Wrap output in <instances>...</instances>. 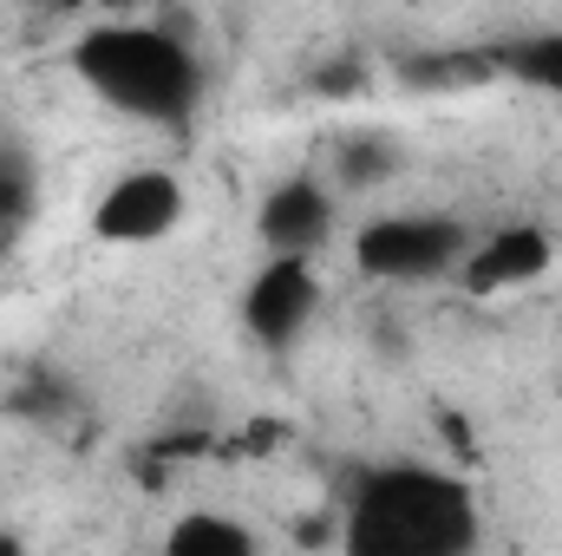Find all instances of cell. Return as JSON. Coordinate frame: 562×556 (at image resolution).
Returning <instances> with one entry per match:
<instances>
[{
  "mask_svg": "<svg viewBox=\"0 0 562 556\" xmlns=\"http://www.w3.org/2000/svg\"><path fill=\"white\" fill-rule=\"evenodd\" d=\"M477 491L431 465H373L347 491L340 551L353 556H464L477 551Z\"/></svg>",
  "mask_w": 562,
  "mask_h": 556,
  "instance_id": "cell-1",
  "label": "cell"
},
{
  "mask_svg": "<svg viewBox=\"0 0 562 556\" xmlns=\"http://www.w3.org/2000/svg\"><path fill=\"white\" fill-rule=\"evenodd\" d=\"M72 73L86 79L92 99H105L112 112L144 119V125H190L203 99V66L190 40H177L170 26H138V20H105L79 33Z\"/></svg>",
  "mask_w": 562,
  "mask_h": 556,
  "instance_id": "cell-2",
  "label": "cell"
},
{
  "mask_svg": "<svg viewBox=\"0 0 562 556\" xmlns=\"http://www.w3.org/2000/svg\"><path fill=\"white\" fill-rule=\"evenodd\" d=\"M471 236L458 216H431V210H393V216H373L360 236H353V263L367 281H438L458 276Z\"/></svg>",
  "mask_w": 562,
  "mask_h": 556,
  "instance_id": "cell-3",
  "label": "cell"
},
{
  "mask_svg": "<svg viewBox=\"0 0 562 556\" xmlns=\"http://www.w3.org/2000/svg\"><path fill=\"white\" fill-rule=\"evenodd\" d=\"M177 223H183V184H177V170H157V164L125 170L99 197V210H92V236L99 243H119V249L164 243Z\"/></svg>",
  "mask_w": 562,
  "mask_h": 556,
  "instance_id": "cell-4",
  "label": "cell"
},
{
  "mask_svg": "<svg viewBox=\"0 0 562 556\" xmlns=\"http://www.w3.org/2000/svg\"><path fill=\"white\" fill-rule=\"evenodd\" d=\"M321 308V276H314V256H269L256 281L243 288V327L262 341V347H294L301 327L314 321Z\"/></svg>",
  "mask_w": 562,
  "mask_h": 556,
  "instance_id": "cell-5",
  "label": "cell"
},
{
  "mask_svg": "<svg viewBox=\"0 0 562 556\" xmlns=\"http://www.w3.org/2000/svg\"><path fill=\"white\" fill-rule=\"evenodd\" d=\"M550 263H557L550 230H537V223H504V230H491V236H477V243L464 249L458 281H464V294H504V288L537 281Z\"/></svg>",
  "mask_w": 562,
  "mask_h": 556,
  "instance_id": "cell-6",
  "label": "cell"
},
{
  "mask_svg": "<svg viewBox=\"0 0 562 556\" xmlns=\"http://www.w3.org/2000/svg\"><path fill=\"white\" fill-rule=\"evenodd\" d=\"M256 236L269 243V256H314L334 236V190L314 177L276 184L256 210Z\"/></svg>",
  "mask_w": 562,
  "mask_h": 556,
  "instance_id": "cell-7",
  "label": "cell"
},
{
  "mask_svg": "<svg viewBox=\"0 0 562 556\" xmlns=\"http://www.w3.org/2000/svg\"><path fill=\"white\" fill-rule=\"evenodd\" d=\"M491 59H497V73H510L517 86H537V92L562 99V33H524V40L497 46Z\"/></svg>",
  "mask_w": 562,
  "mask_h": 556,
  "instance_id": "cell-8",
  "label": "cell"
},
{
  "mask_svg": "<svg viewBox=\"0 0 562 556\" xmlns=\"http://www.w3.org/2000/svg\"><path fill=\"white\" fill-rule=\"evenodd\" d=\"M393 170H400V157H393L386 138H347L334 151V184H340V190H373V184H386Z\"/></svg>",
  "mask_w": 562,
  "mask_h": 556,
  "instance_id": "cell-9",
  "label": "cell"
},
{
  "mask_svg": "<svg viewBox=\"0 0 562 556\" xmlns=\"http://www.w3.org/2000/svg\"><path fill=\"white\" fill-rule=\"evenodd\" d=\"M170 551H236L249 556L256 551V531H243L236 518H210V511H190L170 524Z\"/></svg>",
  "mask_w": 562,
  "mask_h": 556,
  "instance_id": "cell-10",
  "label": "cell"
}]
</instances>
